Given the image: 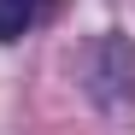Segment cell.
<instances>
[{
  "label": "cell",
  "mask_w": 135,
  "mask_h": 135,
  "mask_svg": "<svg viewBox=\"0 0 135 135\" xmlns=\"http://www.w3.org/2000/svg\"><path fill=\"white\" fill-rule=\"evenodd\" d=\"M76 82H82V94L94 106H112V112L135 106V41L118 35V30L94 35L76 53Z\"/></svg>",
  "instance_id": "cell-1"
},
{
  "label": "cell",
  "mask_w": 135,
  "mask_h": 135,
  "mask_svg": "<svg viewBox=\"0 0 135 135\" xmlns=\"http://www.w3.org/2000/svg\"><path fill=\"white\" fill-rule=\"evenodd\" d=\"M59 12H65V0H0V47L24 41L35 24H47Z\"/></svg>",
  "instance_id": "cell-2"
}]
</instances>
